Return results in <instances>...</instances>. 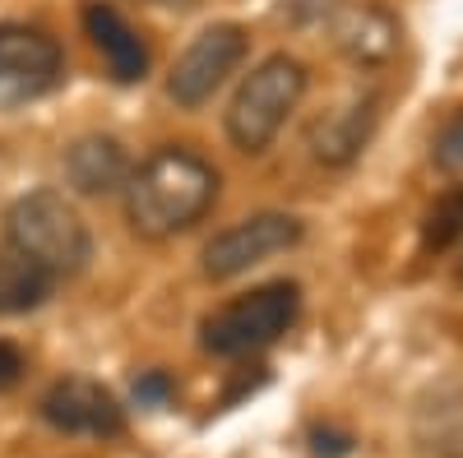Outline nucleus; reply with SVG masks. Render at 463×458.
Listing matches in <instances>:
<instances>
[{"instance_id":"nucleus-2","label":"nucleus","mask_w":463,"mask_h":458,"mask_svg":"<svg viewBox=\"0 0 463 458\" xmlns=\"http://www.w3.org/2000/svg\"><path fill=\"white\" fill-rule=\"evenodd\" d=\"M5 246L24 250L56 278H74L93 255L89 222L61 190H28L5 209Z\"/></svg>"},{"instance_id":"nucleus-15","label":"nucleus","mask_w":463,"mask_h":458,"mask_svg":"<svg viewBox=\"0 0 463 458\" xmlns=\"http://www.w3.org/2000/svg\"><path fill=\"white\" fill-rule=\"evenodd\" d=\"M454 241H463V185L445 190L421 218V246L427 250H449Z\"/></svg>"},{"instance_id":"nucleus-13","label":"nucleus","mask_w":463,"mask_h":458,"mask_svg":"<svg viewBox=\"0 0 463 458\" xmlns=\"http://www.w3.org/2000/svg\"><path fill=\"white\" fill-rule=\"evenodd\" d=\"M412 440L427 458H463V385L440 379L427 398L417 403L412 416Z\"/></svg>"},{"instance_id":"nucleus-9","label":"nucleus","mask_w":463,"mask_h":458,"mask_svg":"<svg viewBox=\"0 0 463 458\" xmlns=\"http://www.w3.org/2000/svg\"><path fill=\"white\" fill-rule=\"evenodd\" d=\"M375 121H380V98L366 89V93H353L347 102H338L334 111L311 126V153L325 163V167H347L362 158V148L371 144L375 135Z\"/></svg>"},{"instance_id":"nucleus-17","label":"nucleus","mask_w":463,"mask_h":458,"mask_svg":"<svg viewBox=\"0 0 463 458\" xmlns=\"http://www.w3.org/2000/svg\"><path fill=\"white\" fill-rule=\"evenodd\" d=\"M167 398H172V379H167L163 370H148V375L135 379V403H144V407H163Z\"/></svg>"},{"instance_id":"nucleus-19","label":"nucleus","mask_w":463,"mask_h":458,"mask_svg":"<svg viewBox=\"0 0 463 458\" xmlns=\"http://www.w3.org/2000/svg\"><path fill=\"white\" fill-rule=\"evenodd\" d=\"M19 375H24V352L10 348V342H0V389H10Z\"/></svg>"},{"instance_id":"nucleus-14","label":"nucleus","mask_w":463,"mask_h":458,"mask_svg":"<svg viewBox=\"0 0 463 458\" xmlns=\"http://www.w3.org/2000/svg\"><path fill=\"white\" fill-rule=\"evenodd\" d=\"M56 274L43 269L37 259H28L14 246H0V315H28L37 311L52 292H56Z\"/></svg>"},{"instance_id":"nucleus-20","label":"nucleus","mask_w":463,"mask_h":458,"mask_svg":"<svg viewBox=\"0 0 463 458\" xmlns=\"http://www.w3.org/2000/svg\"><path fill=\"white\" fill-rule=\"evenodd\" d=\"M458 287H463V255H458Z\"/></svg>"},{"instance_id":"nucleus-12","label":"nucleus","mask_w":463,"mask_h":458,"mask_svg":"<svg viewBox=\"0 0 463 458\" xmlns=\"http://www.w3.org/2000/svg\"><path fill=\"white\" fill-rule=\"evenodd\" d=\"M84 28L93 37V47L98 56L107 61V74L116 84H139L144 74H148V47H144V37L126 23V14L107 5V0H89L84 5Z\"/></svg>"},{"instance_id":"nucleus-7","label":"nucleus","mask_w":463,"mask_h":458,"mask_svg":"<svg viewBox=\"0 0 463 458\" xmlns=\"http://www.w3.org/2000/svg\"><path fill=\"white\" fill-rule=\"evenodd\" d=\"M61 70H65V56L56 47V37L28 23H0V111L52 93Z\"/></svg>"},{"instance_id":"nucleus-11","label":"nucleus","mask_w":463,"mask_h":458,"mask_svg":"<svg viewBox=\"0 0 463 458\" xmlns=\"http://www.w3.org/2000/svg\"><path fill=\"white\" fill-rule=\"evenodd\" d=\"M334 42L353 65L375 70L394 61L403 37H399V19L384 5H347L334 14Z\"/></svg>"},{"instance_id":"nucleus-3","label":"nucleus","mask_w":463,"mask_h":458,"mask_svg":"<svg viewBox=\"0 0 463 458\" xmlns=\"http://www.w3.org/2000/svg\"><path fill=\"white\" fill-rule=\"evenodd\" d=\"M306 93V65L288 51L264 56L227 102V139L241 153H264Z\"/></svg>"},{"instance_id":"nucleus-8","label":"nucleus","mask_w":463,"mask_h":458,"mask_svg":"<svg viewBox=\"0 0 463 458\" xmlns=\"http://www.w3.org/2000/svg\"><path fill=\"white\" fill-rule=\"evenodd\" d=\"M43 422L65 431V435H89V440H111L126 431V412L121 403L111 398V389H102L98 379H84V375H65L43 394L37 403Z\"/></svg>"},{"instance_id":"nucleus-6","label":"nucleus","mask_w":463,"mask_h":458,"mask_svg":"<svg viewBox=\"0 0 463 458\" xmlns=\"http://www.w3.org/2000/svg\"><path fill=\"white\" fill-rule=\"evenodd\" d=\"M301 232H306V227H301V218H292V213H250V218H241V222L222 227V232L204 246L200 269H204V278L227 283V278L255 269V264L292 250V246L301 241Z\"/></svg>"},{"instance_id":"nucleus-18","label":"nucleus","mask_w":463,"mask_h":458,"mask_svg":"<svg viewBox=\"0 0 463 458\" xmlns=\"http://www.w3.org/2000/svg\"><path fill=\"white\" fill-rule=\"evenodd\" d=\"M311 453L316 458H347L353 453V435H338V431H311Z\"/></svg>"},{"instance_id":"nucleus-10","label":"nucleus","mask_w":463,"mask_h":458,"mask_svg":"<svg viewBox=\"0 0 463 458\" xmlns=\"http://www.w3.org/2000/svg\"><path fill=\"white\" fill-rule=\"evenodd\" d=\"M61 167H65V181L80 190V195H89V200H102V195L126 190V181L135 172L121 139H111V135H80L65 148Z\"/></svg>"},{"instance_id":"nucleus-16","label":"nucleus","mask_w":463,"mask_h":458,"mask_svg":"<svg viewBox=\"0 0 463 458\" xmlns=\"http://www.w3.org/2000/svg\"><path fill=\"white\" fill-rule=\"evenodd\" d=\"M431 163H436L445 176H463V117H454V121L436 135Z\"/></svg>"},{"instance_id":"nucleus-4","label":"nucleus","mask_w":463,"mask_h":458,"mask_svg":"<svg viewBox=\"0 0 463 458\" xmlns=\"http://www.w3.org/2000/svg\"><path fill=\"white\" fill-rule=\"evenodd\" d=\"M301 315V287L279 278V283H264L250 287L241 296H232L227 305L200 324V348L213 357H250L269 342H279Z\"/></svg>"},{"instance_id":"nucleus-1","label":"nucleus","mask_w":463,"mask_h":458,"mask_svg":"<svg viewBox=\"0 0 463 458\" xmlns=\"http://www.w3.org/2000/svg\"><path fill=\"white\" fill-rule=\"evenodd\" d=\"M126 218L135 227V237L144 241H167L190 232L195 222L218 200V172L190 148H158L130 172L126 181Z\"/></svg>"},{"instance_id":"nucleus-5","label":"nucleus","mask_w":463,"mask_h":458,"mask_svg":"<svg viewBox=\"0 0 463 458\" xmlns=\"http://www.w3.org/2000/svg\"><path fill=\"white\" fill-rule=\"evenodd\" d=\"M246 47H250V37L241 23H209L176 56V65L167 74V98L185 111L204 107L227 84V74H237V65L246 61Z\"/></svg>"}]
</instances>
